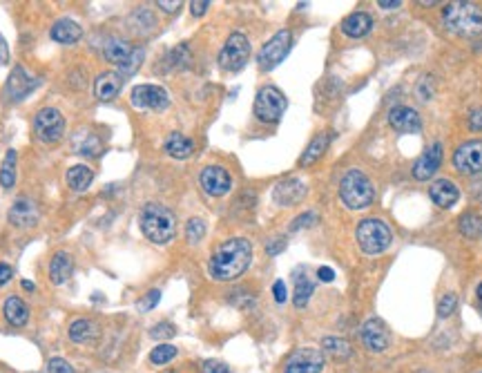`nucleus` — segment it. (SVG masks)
Here are the masks:
<instances>
[{"instance_id":"1","label":"nucleus","mask_w":482,"mask_h":373,"mask_svg":"<svg viewBox=\"0 0 482 373\" xmlns=\"http://www.w3.org/2000/svg\"><path fill=\"white\" fill-rule=\"evenodd\" d=\"M252 259V244L246 237H233L224 242L210 257V277L217 281H233L246 273Z\"/></svg>"},{"instance_id":"2","label":"nucleus","mask_w":482,"mask_h":373,"mask_svg":"<svg viewBox=\"0 0 482 373\" xmlns=\"http://www.w3.org/2000/svg\"><path fill=\"white\" fill-rule=\"evenodd\" d=\"M442 22L444 27L458 34V36H478L482 34V9L476 3H449L442 9Z\"/></svg>"},{"instance_id":"3","label":"nucleus","mask_w":482,"mask_h":373,"mask_svg":"<svg viewBox=\"0 0 482 373\" xmlns=\"http://www.w3.org/2000/svg\"><path fill=\"white\" fill-rule=\"evenodd\" d=\"M141 231L152 244H168L177 235V217L161 203H147L141 210Z\"/></svg>"},{"instance_id":"4","label":"nucleus","mask_w":482,"mask_h":373,"mask_svg":"<svg viewBox=\"0 0 482 373\" xmlns=\"http://www.w3.org/2000/svg\"><path fill=\"white\" fill-rule=\"evenodd\" d=\"M339 197L342 203L351 210H364L369 208L373 199H375V190L371 179L366 177L362 170H349L346 175L342 177L339 182Z\"/></svg>"},{"instance_id":"5","label":"nucleus","mask_w":482,"mask_h":373,"mask_svg":"<svg viewBox=\"0 0 482 373\" xmlns=\"http://www.w3.org/2000/svg\"><path fill=\"white\" fill-rule=\"evenodd\" d=\"M355 240H358L360 248L366 255H380L391 246L393 233L382 219L369 217L358 224V228H355Z\"/></svg>"},{"instance_id":"6","label":"nucleus","mask_w":482,"mask_h":373,"mask_svg":"<svg viewBox=\"0 0 482 373\" xmlns=\"http://www.w3.org/2000/svg\"><path fill=\"white\" fill-rule=\"evenodd\" d=\"M286 96L275 85H266L257 92L255 98V117L263 123H277L286 112Z\"/></svg>"},{"instance_id":"7","label":"nucleus","mask_w":482,"mask_h":373,"mask_svg":"<svg viewBox=\"0 0 482 373\" xmlns=\"http://www.w3.org/2000/svg\"><path fill=\"white\" fill-rule=\"evenodd\" d=\"M291 47H293V34H291L289 29L277 31V34H275V36L261 47V52H259V56H257L259 67H261L263 72H270L272 67H277V65L286 59V56H289Z\"/></svg>"},{"instance_id":"8","label":"nucleus","mask_w":482,"mask_h":373,"mask_svg":"<svg viewBox=\"0 0 482 373\" xmlns=\"http://www.w3.org/2000/svg\"><path fill=\"white\" fill-rule=\"evenodd\" d=\"M250 59V43L244 34H231L224 45V50L219 54V65L226 72H239Z\"/></svg>"},{"instance_id":"9","label":"nucleus","mask_w":482,"mask_h":373,"mask_svg":"<svg viewBox=\"0 0 482 373\" xmlns=\"http://www.w3.org/2000/svg\"><path fill=\"white\" fill-rule=\"evenodd\" d=\"M34 132L43 143H56L65 134V119L56 108H43L34 117Z\"/></svg>"},{"instance_id":"10","label":"nucleus","mask_w":482,"mask_h":373,"mask_svg":"<svg viewBox=\"0 0 482 373\" xmlns=\"http://www.w3.org/2000/svg\"><path fill=\"white\" fill-rule=\"evenodd\" d=\"M132 105L134 108H139V110H166L170 105V96L163 87H159V85H150V83H145V85H136L132 89Z\"/></svg>"},{"instance_id":"11","label":"nucleus","mask_w":482,"mask_h":373,"mask_svg":"<svg viewBox=\"0 0 482 373\" xmlns=\"http://www.w3.org/2000/svg\"><path fill=\"white\" fill-rule=\"evenodd\" d=\"M453 166L462 175H480L482 173V141H467L453 154Z\"/></svg>"},{"instance_id":"12","label":"nucleus","mask_w":482,"mask_h":373,"mask_svg":"<svg viewBox=\"0 0 482 373\" xmlns=\"http://www.w3.org/2000/svg\"><path fill=\"white\" fill-rule=\"evenodd\" d=\"M360 337H362V344L366 346V351L371 353H384L388 344H391V335H388L386 324L377 318H371L362 324Z\"/></svg>"},{"instance_id":"13","label":"nucleus","mask_w":482,"mask_h":373,"mask_svg":"<svg viewBox=\"0 0 482 373\" xmlns=\"http://www.w3.org/2000/svg\"><path fill=\"white\" fill-rule=\"evenodd\" d=\"M321 369H324V356L317 349H297L286 360L284 373H321Z\"/></svg>"},{"instance_id":"14","label":"nucleus","mask_w":482,"mask_h":373,"mask_svg":"<svg viewBox=\"0 0 482 373\" xmlns=\"http://www.w3.org/2000/svg\"><path fill=\"white\" fill-rule=\"evenodd\" d=\"M199 182H201V188H203L205 192H208L210 197H224V195H228V192H231V188H233V177H231V173H228L226 168H221V166H208V168H203Z\"/></svg>"},{"instance_id":"15","label":"nucleus","mask_w":482,"mask_h":373,"mask_svg":"<svg viewBox=\"0 0 482 373\" xmlns=\"http://www.w3.org/2000/svg\"><path fill=\"white\" fill-rule=\"evenodd\" d=\"M440 163H442V145L433 143L424 150L420 159L413 163V177H416L418 182H427V179H431L435 173H438Z\"/></svg>"},{"instance_id":"16","label":"nucleus","mask_w":482,"mask_h":373,"mask_svg":"<svg viewBox=\"0 0 482 373\" xmlns=\"http://www.w3.org/2000/svg\"><path fill=\"white\" fill-rule=\"evenodd\" d=\"M38 85V78H31L25 70H22L20 65H16L14 70H11L9 78H7V96L11 101H22L29 92H34Z\"/></svg>"},{"instance_id":"17","label":"nucleus","mask_w":482,"mask_h":373,"mask_svg":"<svg viewBox=\"0 0 482 373\" xmlns=\"http://www.w3.org/2000/svg\"><path fill=\"white\" fill-rule=\"evenodd\" d=\"M9 224L16 226V228H29L38 221V206L31 199L20 197L14 201V206L9 208Z\"/></svg>"},{"instance_id":"18","label":"nucleus","mask_w":482,"mask_h":373,"mask_svg":"<svg viewBox=\"0 0 482 373\" xmlns=\"http://www.w3.org/2000/svg\"><path fill=\"white\" fill-rule=\"evenodd\" d=\"M388 123H391L393 130L407 132V134H413V132L422 130L420 115L413 108H404V105L391 108V112H388Z\"/></svg>"},{"instance_id":"19","label":"nucleus","mask_w":482,"mask_h":373,"mask_svg":"<svg viewBox=\"0 0 482 373\" xmlns=\"http://www.w3.org/2000/svg\"><path fill=\"white\" fill-rule=\"evenodd\" d=\"M306 197V186L300 179H284L272 190V199L279 203V206H295Z\"/></svg>"},{"instance_id":"20","label":"nucleus","mask_w":482,"mask_h":373,"mask_svg":"<svg viewBox=\"0 0 482 373\" xmlns=\"http://www.w3.org/2000/svg\"><path fill=\"white\" fill-rule=\"evenodd\" d=\"M429 197H431V201L435 203V206L451 208L453 203L458 201V197H460V190H458V186L453 182H449V179H438V182L431 184Z\"/></svg>"},{"instance_id":"21","label":"nucleus","mask_w":482,"mask_h":373,"mask_svg":"<svg viewBox=\"0 0 482 373\" xmlns=\"http://www.w3.org/2000/svg\"><path fill=\"white\" fill-rule=\"evenodd\" d=\"M74 273V257L65 251H59L50 262V277L54 284H65Z\"/></svg>"},{"instance_id":"22","label":"nucleus","mask_w":482,"mask_h":373,"mask_svg":"<svg viewBox=\"0 0 482 373\" xmlns=\"http://www.w3.org/2000/svg\"><path fill=\"white\" fill-rule=\"evenodd\" d=\"M373 27V18L366 14V11H353L351 16L344 18L342 22V31L351 38H362L371 31Z\"/></svg>"},{"instance_id":"23","label":"nucleus","mask_w":482,"mask_h":373,"mask_svg":"<svg viewBox=\"0 0 482 373\" xmlns=\"http://www.w3.org/2000/svg\"><path fill=\"white\" fill-rule=\"evenodd\" d=\"M121 76L114 74V72H103L96 76V83H94V94L98 101H114L121 92Z\"/></svg>"},{"instance_id":"24","label":"nucleus","mask_w":482,"mask_h":373,"mask_svg":"<svg viewBox=\"0 0 482 373\" xmlns=\"http://www.w3.org/2000/svg\"><path fill=\"white\" fill-rule=\"evenodd\" d=\"M80 36H83V29H80L76 20H70V18L56 20L52 27V38L61 45H74L76 41H80Z\"/></svg>"},{"instance_id":"25","label":"nucleus","mask_w":482,"mask_h":373,"mask_svg":"<svg viewBox=\"0 0 482 373\" xmlns=\"http://www.w3.org/2000/svg\"><path fill=\"white\" fill-rule=\"evenodd\" d=\"M98 335H101V329H98V324L94 320H89V318H78L72 322L70 326V337H72V342H78V344H89V342H94L98 340Z\"/></svg>"},{"instance_id":"26","label":"nucleus","mask_w":482,"mask_h":373,"mask_svg":"<svg viewBox=\"0 0 482 373\" xmlns=\"http://www.w3.org/2000/svg\"><path fill=\"white\" fill-rule=\"evenodd\" d=\"M163 150L170 156H175V159H188V156L194 152V141L188 139L186 134H181V132H172L163 143Z\"/></svg>"},{"instance_id":"27","label":"nucleus","mask_w":482,"mask_h":373,"mask_svg":"<svg viewBox=\"0 0 482 373\" xmlns=\"http://www.w3.org/2000/svg\"><path fill=\"white\" fill-rule=\"evenodd\" d=\"M132 52H134L132 45H130L128 41H121V38H110V41L105 43V47H103V56H105V59H108L110 63L119 65V67L128 63V59L132 56Z\"/></svg>"},{"instance_id":"28","label":"nucleus","mask_w":482,"mask_h":373,"mask_svg":"<svg viewBox=\"0 0 482 373\" xmlns=\"http://www.w3.org/2000/svg\"><path fill=\"white\" fill-rule=\"evenodd\" d=\"M5 320L11 324V326H25L27 320H29V309H27V304L22 302L20 298H9L5 302Z\"/></svg>"},{"instance_id":"29","label":"nucleus","mask_w":482,"mask_h":373,"mask_svg":"<svg viewBox=\"0 0 482 373\" xmlns=\"http://www.w3.org/2000/svg\"><path fill=\"white\" fill-rule=\"evenodd\" d=\"M328 143H330V134H328V132L317 134V137L311 141V145H308V148H306V152L302 154L300 163H302V166H311V163H315V161L319 159V156L326 152Z\"/></svg>"},{"instance_id":"30","label":"nucleus","mask_w":482,"mask_h":373,"mask_svg":"<svg viewBox=\"0 0 482 373\" xmlns=\"http://www.w3.org/2000/svg\"><path fill=\"white\" fill-rule=\"evenodd\" d=\"M92 179H94V173H92L87 166H74L70 168V173H67V186L74 192H83L89 188Z\"/></svg>"},{"instance_id":"31","label":"nucleus","mask_w":482,"mask_h":373,"mask_svg":"<svg viewBox=\"0 0 482 373\" xmlns=\"http://www.w3.org/2000/svg\"><path fill=\"white\" fill-rule=\"evenodd\" d=\"M315 291V284L311 279H308V275H295V295H293V302L297 309H304L308 300H311Z\"/></svg>"},{"instance_id":"32","label":"nucleus","mask_w":482,"mask_h":373,"mask_svg":"<svg viewBox=\"0 0 482 373\" xmlns=\"http://www.w3.org/2000/svg\"><path fill=\"white\" fill-rule=\"evenodd\" d=\"M460 233L467 237V240H480L482 237V217L476 212H467L460 217Z\"/></svg>"},{"instance_id":"33","label":"nucleus","mask_w":482,"mask_h":373,"mask_svg":"<svg viewBox=\"0 0 482 373\" xmlns=\"http://www.w3.org/2000/svg\"><path fill=\"white\" fill-rule=\"evenodd\" d=\"M321 346H324V351L328 356L337 358V360H346L353 353L351 344L346 340H342V337H324V340H321Z\"/></svg>"},{"instance_id":"34","label":"nucleus","mask_w":482,"mask_h":373,"mask_svg":"<svg viewBox=\"0 0 482 373\" xmlns=\"http://www.w3.org/2000/svg\"><path fill=\"white\" fill-rule=\"evenodd\" d=\"M16 184V150H7L3 168H0V186L9 190Z\"/></svg>"},{"instance_id":"35","label":"nucleus","mask_w":482,"mask_h":373,"mask_svg":"<svg viewBox=\"0 0 482 373\" xmlns=\"http://www.w3.org/2000/svg\"><path fill=\"white\" fill-rule=\"evenodd\" d=\"M177 346H172V344H159V346H154L152 349V353H150V363L154 365V367H163V365H168L170 360H175L177 358Z\"/></svg>"},{"instance_id":"36","label":"nucleus","mask_w":482,"mask_h":373,"mask_svg":"<svg viewBox=\"0 0 482 373\" xmlns=\"http://www.w3.org/2000/svg\"><path fill=\"white\" fill-rule=\"evenodd\" d=\"M168 67H175V70H179V67H186L188 61H190V50L188 45H179V47H175L170 54H168Z\"/></svg>"},{"instance_id":"37","label":"nucleus","mask_w":482,"mask_h":373,"mask_svg":"<svg viewBox=\"0 0 482 373\" xmlns=\"http://www.w3.org/2000/svg\"><path fill=\"white\" fill-rule=\"evenodd\" d=\"M203 235H205V224L203 219H190L188 226H186V237H188V242L190 244H199L203 240Z\"/></svg>"},{"instance_id":"38","label":"nucleus","mask_w":482,"mask_h":373,"mask_svg":"<svg viewBox=\"0 0 482 373\" xmlns=\"http://www.w3.org/2000/svg\"><path fill=\"white\" fill-rule=\"evenodd\" d=\"M161 300V291L159 288H152V291H147V295L141 298L139 302H136V309H139L141 313H147V311H152L156 304Z\"/></svg>"},{"instance_id":"39","label":"nucleus","mask_w":482,"mask_h":373,"mask_svg":"<svg viewBox=\"0 0 482 373\" xmlns=\"http://www.w3.org/2000/svg\"><path fill=\"white\" fill-rule=\"evenodd\" d=\"M143 56H145V52L139 47V50H134L132 52V56H130V59H128V63H125V65H121V72L123 74H134L136 70H139V67H141V63H143Z\"/></svg>"},{"instance_id":"40","label":"nucleus","mask_w":482,"mask_h":373,"mask_svg":"<svg viewBox=\"0 0 482 373\" xmlns=\"http://www.w3.org/2000/svg\"><path fill=\"white\" fill-rule=\"evenodd\" d=\"M455 307H458V298L453 295V293H446L438 304V315L440 318H449V315L455 311Z\"/></svg>"},{"instance_id":"41","label":"nucleus","mask_w":482,"mask_h":373,"mask_svg":"<svg viewBox=\"0 0 482 373\" xmlns=\"http://www.w3.org/2000/svg\"><path fill=\"white\" fill-rule=\"evenodd\" d=\"M76 148L80 154H87V156H96L101 152V141L96 137H92V134H87V141L83 143H76Z\"/></svg>"},{"instance_id":"42","label":"nucleus","mask_w":482,"mask_h":373,"mask_svg":"<svg viewBox=\"0 0 482 373\" xmlns=\"http://www.w3.org/2000/svg\"><path fill=\"white\" fill-rule=\"evenodd\" d=\"M48 371L50 373H74V367L63 358H52L48 363Z\"/></svg>"},{"instance_id":"43","label":"nucleus","mask_w":482,"mask_h":373,"mask_svg":"<svg viewBox=\"0 0 482 373\" xmlns=\"http://www.w3.org/2000/svg\"><path fill=\"white\" fill-rule=\"evenodd\" d=\"M317 221V214L315 212H304L300 214L293 224H291V231H300V228H308V226H313Z\"/></svg>"},{"instance_id":"44","label":"nucleus","mask_w":482,"mask_h":373,"mask_svg":"<svg viewBox=\"0 0 482 373\" xmlns=\"http://www.w3.org/2000/svg\"><path fill=\"white\" fill-rule=\"evenodd\" d=\"M150 335L154 337V340H161V337H172L175 335V326L168 324V322H161L150 331Z\"/></svg>"},{"instance_id":"45","label":"nucleus","mask_w":482,"mask_h":373,"mask_svg":"<svg viewBox=\"0 0 482 373\" xmlns=\"http://www.w3.org/2000/svg\"><path fill=\"white\" fill-rule=\"evenodd\" d=\"M284 248H286V240H284V237H275V240L266 246V253L268 255H277L279 251H284Z\"/></svg>"},{"instance_id":"46","label":"nucleus","mask_w":482,"mask_h":373,"mask_svg":"<svg viewBox=\"0 0 482 373\" xmlns=\"http://www.w3.org/2000/svg\"><path fill=\"white\" fill-rule=\"evenodd\" d=\"M272 295H275V302H279V304H284V302H286V284H284L282 279L275 281V286H272Z\"/></svg>"},{"instance_id":"47","label":"nucleus","mask_w":482,"mask_h":373,"mask_svg":"<svg viewBox=\"0 0 482 373\" xmlns=\"http://www.w3.org/2000/svg\"><path fill=\"white\" fill-rule=\"evenodd\" d=\"M210 7L208 0H194V3H190V11H192V16H203L205 14V9Z\"/></svg>"},{"instance_id":"48","label":"nucleus","mask_w":482,"mask_h":373,"mask_svg":"<svg viewBox=\"0 0 482 373\" xmlns=\"http://www.w3.org/2000/svg\"><path fill=\"white\" fill-rule=\"evenodd\" d=\"M469 128L472 130H482V110H474L472 115H469Z\"/></svg>"},{"instance_id":"49","label":"nucleus","mask_w":482,"mask_h":373,"mask_svg":"<svg viewBox=\"0 0 482 373\" xmlns=\"http://www.w3.org/2000/svg\"><path fill=\"white\" fill-rule=\"evenodd\" d=\"M205 373H231L224 363H214V360H208L205 363Z\"/></svg>"},{"instance_id":"50","label":"nucleus","mask_w":482,"mask_h":373,"mask_svg":"<svg viewBox=\"0 0 482 373\" xmlns=\"http://www.w3.org/2000/svg\"><path fill=\"white\" fill-rule=\"evenodd\" d=\"M11 277H14V270H11V266L0 262V286H5Z\"/></svg>"},{"instance_id":"51","label":"nucleus","mask_w":482,"mask_h":373,"mask_svg":"<svg viewBox=\"0 0 482 373\" xmlns=\"http://www.w3.org/2000/svg\"><path fill=\"white\" fill-rule=\"evenodd\" d=\"M156 7H161V9H163L166 14H175V11L181 7V3H179V0H175V3H168V0H159V3H156Z\"/></svg>"},{"instance_id":"52","label":"nucleus","mask_w":482,"mask_h":373,"mask_svg":"<svg viewBox=\"0 0 482 373\" xmlns=\"http://www.w3.org/2000/svg\"><path fill=\"white\" fill-rule=\"evenodd\" d=\"M317 277H319L321 281H333V279H335V270L328 268V266H321V268L317 270Z\"/></svg>"},{"instance_id":"53","label":"nucleus","mask_w":482,"mask_h":373,"mask_svg":"<svg viewBox=\"0 0 482 373\" xmlns=\"http://www.w3.org/2000/svg\"><path fill=\"white\" fill-rule=\"evenodd\" d=\"M7 63H9V47H7L5 38L0 36V65H7Z\"/></svg>"},{"instance_id":"54","label":"nucleus","mask_w":482,"mask_h":373,"mask_svg":"<svg viewBox=\"0 0 482 373\" xmlns=\"http://www.w3.org/2000/svg\"><path fill=\"white\" fill-rule=\"evenodd\" d=\"M472 192H474V197L482 203V177L478 179V182H474V186H472Z\"/></svg>"},{"instance_id":"55","label":"nucleus","mask_w":482,"mask_h":373,"mask_svg":"<svg viewBox=\"0 0 482 373\" xmlns=\"http://www.w3.org/2000/svg\"><path fill=\"white\" fill-rule=\"evenodd\" d=\"M377 5H380L382 9H395V7H400L397 0H395V3H388V0H380V3H377Z\"/></svg>"},{"instance_id":"56","label":"nucleus","mask_w":482,"mask_h":373,"mask_svg":"<svg viewBox=\"0 0 482 373\" xmlns=\"http://www.w3.org/2000/svg\"><path fill=\"white\" fill-rule=\"evenodd\" d=\"M22 288H25V291H34L36 286H34V281H29V279H22Z\"/></svg>"},{"instance_id":"57","label":"nucleus","mask_w":482,"mask_h":373,"mask_svg":"<svg viewBox=\"0 0 482 373\" xmlns=\"http://www.w3.org/2000/svg\"><path fill=\"white\" fill-rule=\"evenodd\" d=\"M478 300H480V302H482V284H480V286H478Z\"/></svg>"},{"instance_id":"58","label":"nucleus","mask_w":482,"mask_h":373,"mask_svg":"<svg viewBox=\"0 0 482 373\" xmlns=\"http://www.w3.org/2000/svg\"><path fill=\"white\" fill-rule=\"evenodd\" d=\"M166 373H175V371H166Z\"/></svg>"},{"instance_id":"59","label":"nucleus","mask_w":482,"mask_h":373,"mask_svg":"<svg viewBox=\"0 0 482 373\" xmlns=\"http://www.w3.org/2000/svg\"><path fill=\"white\" fill-rule=\"evenodd\" d=\"M422 373H427V371H422Z\"/></svg>"}]
</instances>
